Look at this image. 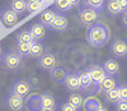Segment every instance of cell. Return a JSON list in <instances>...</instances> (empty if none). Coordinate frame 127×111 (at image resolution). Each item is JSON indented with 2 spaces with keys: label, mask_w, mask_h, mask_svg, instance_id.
Listing matches in <instances>:
<instances>
[{
  "label": "cell",
  "mask_w": 127,
  "mask_h": 111,
  "mask_svg": "<svg viewBox=\"0 0 127 111\" xmlns=\"http://www.w3.org/2000/svg\"><path fill=\"white\" fill-rule=\"evenodd\" d=\"M83 3H84V6L99 12V10H102L104 8L107 0H83Z\"/></svg>",
  "instance_id": "25"
},
{
  "label": "cell",
  "mask_w": 127,
  "mask_h": 111,
  "mask_svg": "<svg viewBox=\"0 0 127 111\" xmlns=\"http://www.w3.org/2000/svg\"><path fill=\"white\" fill-rule=\"evenodd\" d=\"M5 105L9 111H22L24 109V98L14 93H9Z\"/></svg>",
  "instance_id": "6"
},
{
  "label": "cell",
  "mask_w": 127,
  "mask_h": 111,
  "mask_svg": "<svg viewBox=\"0 0 127 111\" xmlns=\"http://www.w3.org/2000/svg\"><path fill=\"white\" fill-rule=\"evenodd\" d=\"M117 86H118L117 79H116L113 75H107L103 81H100L98 83V86L95 87V91L97 92H105V91L113 90V88H116Z\"/></svg>",
  "instance_id": "10"
},
{
  "label": "cell",
  "mask_w": 127,
  "mask_h": 111,
  "mask_svg": "<svg viewBox=\"0 0 127 111\" xmlns=\"http://www.w3.org/2000/svg\"><path fill=\"white\" fill-rule=\"evenodd\" d=\"M78 110H79V109L74 107L72 105H70V104H67V102H65V104L61 105V111H78Z\"/></svg>",
  "instance_id": "34"
},
{
  "label": "cell",
  "mask_w": 127,
  "mask_h": 111,
  "mask_svg": "<svg viewBox=\"0 0 127 111\" xmlns=\"http://www.w3.org/2000/svg\"><path fill=\"white\" fill-rule=\"evenodd\" d=\"M29 47H31V43H17L15 46V52H18L23 59L28 58V54H29Z\"/></svg>",
  "instance_id": "29"
},
{
  "label": "cell",
  "mask_w": 127,
  "mask_h": 111,
  "mask_svg": "<svg viewBox=\"0 0 127 111\" xmlns=\"http://www.w3.org/2000/svg\"><path fill=\"white\" fill-rule=\"evenodd\" d=\"M117 88H118V93H120V100L127 101V86L121 84V86H117Z\"/></svg>",
  "instance_id": "32"
},
{
  "label": "cell",
  "mask_w": 127,
  "mask_h": 111,
  "mask_svg": "<svg viewBox=\"0 0 127 111\" xmlns=\"http://www.w3.org/2000/svg\"><path fill=\"white\" fill-rule=\"evenodd\" d=\"M3 56H4V50H3V46L0 45V60L3 59Z\"/></svg>",
  "instance_id": "38"
},
{
  "label": "cell",
  "mask_w": 127,
  "mask_h": 111,
  "mask_svg": "<svg viewBox=\"0 0 127 111\" xmlns=\"http://www.w3.org/2000/svg\"><path fill=\"white\" fill-rule=\"evenodd\" d=\"M29 32H31L32 37H33V40H34L36 42H41L42 40L46 37V27L42 26L41 23H34V24H32Z\"/></svg>",
  "instance_id": "18"
},
{
  "label": "cell",
  "mask_w": 127,
  "mask_h": 111,
  "mask_svg": "<svg viewBox=\"0 0 127 111\" xmlns=\"http://www.w3.org/2000/svg\"><path fill=\"white\" fill-rule=\"evenodd\" d=\"M0 19H1L3 24H4L5 27H13L17 22L19 20V15H18L17 13H14L13 10L6 9V10H4V12H3Z\"/></svg>",
  "instance_id": "16"
},
{
  "label": "cell",
  "mask_w": 127,
  "mask_h": 111,
  "mask_svg": "<svg viewBox=\"0 0 127 111\" xmlns=\"http://www.w3.org/2000/svg\"><path fill=\"white\" fill-rule=\"evenodd\" d=\"M59 63H60L59 58L52 52H45L41 58H38V61H37L38 66L43 70H52L59 65Z\"/></svg>",
  "instance_id": "4"
},
{
  "label": "cell",
  "mask_w": 127,
  "mask_h": 111,
  "mask_svg": "<svg viewBox=\"0 0 127 111\" xmlns=\"http://www.w3.org/2000/svg\"><path fill=\"white\" fill-rule=\"evenodd\" d=\"M116 110L117 111H127V101L120 100V101L116 104Z\"/></svg>",
  "instance_id": "33"
},
{
  "label": "cell",
  "mask_w": 127,
  "mask_h": 111,
  "mask_svg": "<svg viewBox=\"0 0 127 111\" xmlns=\"http://www.w3.org/2000/svg\"><path fill=\"white\" fill-rule=\"evenodd\" d=\"M78 78H79L80 91H90L94 88V83L90 78L88 70H83V72L78 73Z\"/></svg>",
  "instance_id": "12"
},
{
  "label": "cell",
  "mask_w": 127,
  "mask_h": 111,
  "mask_svg": "<svg viewBox=\"0 0 127 111\" xmlns=\"http://www.w3.org/2000/svg\"><path fill=\"white\" fill-rule=\"evenodd\" d=\"M55 0H45V4H54Z\"/></svg>",
  "instance_id": "40"
},
{
  "label": "cell",
  "mask_w": 127,
  "mask_h": 111,
  "mask_svg": "<svg viewBox=\"0 0 127 111\" xmlns=\"http://www.w3.org/2000/svg\"><path fill=\"white\" fill-rule=\"evenodd\" d=\"M105 9H107V13L112 17H117V15L122 14L120 4H118V0H107V3H105Z\"/></svg>",
  "instance_id": "20"
},
{
  "label": "cell",
  "mask_w": 127,
  "mask_h": 111,
  "mask_svg": "<svg viewBox=\"0 0 127 111\" xmlns=\"http://www.w3.org/2000/svg\"><path fill=\"white\" fill-rule=\"evenodd\" d=\"M39 111H56L55 109H48V107H42Z\"/></svg>",
  "instance_id": "39"
},
{
  "label": "cell",
  "mask_w": 127,
  "mask_h": 111,
  "mask_svg": "<svg viewBox=\"0 0 127 111\" xmlns=\"http://www.w3.org/2000/svg\"><path fill=\"white\" fill-rule=\"evenodd\" d=\"M43 9V4L37 3V1H32V0H27V12L29 13H36Z\"/></svg>",
  "instance_id": "31"
},
{
  "label": "cell",
  "mask_w": 127,
  "mask_h": 111,
  "mask_svg": "<svg viewBox=\"0 0 127 111\" xmlns=\"http://www.w3.org/2000/svg\"><path fill=\"white\" fill-rule=\"evenodd\" d=\"M121 23L125 28H127V12L122 13V18H121Z\"/></svg>",
  "instance_id": "36"
},
{
  "label": "cell",
  "mask_w": 127,
  "mask_h": 111,
  "mask_svg": "<svg viewBox=\"0 0 127 111\" xmlns=\"http://www.w3.org/2000/svg\"><path fill=\"white\" fill-rule=\"evenodd\" d=\"M32 91V88L28 83L27 79H18L15 81V83L13 84L12 87V91H10V93H14V95H18L20 97H27Z\"/></svg>",
  "instance_id": "7"
},
{
  "label": "cell",
  "mask_w": 127,
  "mask_h": 111,
  "mask_svg": "<svg viewBox=\"0 0 127 111\" xmlns=\"http://www.w3.org/2000/svg\"><path fill=\"white\" fill-rule=\"evenodd\" d=\"M27 81H28L31 88H33V90H37V88H39L42 86V78L38 74H32Z\"/></svg>",
  "instance_id": "30"
},
{
  "label": "cell",
  "mask_w": 127,
  "mask_h": 111,
  "mask_svg": "<svg viewBox=\"0 0 127 111\" xmlns=\"http://www.w3.org/2000/svg\"><path fill=\"white\" fill-rule=\"evenodd\" d=\"M15 38H17V43H33V42H36V41L33 40V37H32L29 29L19 31V32L17 33Z\"/></svg>",
  "instance_id": "24"
},
{
  "label": "cell",
  "mask_w": 127,
  "mask_h": 111,
  "mask_svg": "<svg viewBox=\"0 0 127 111\" xmlns=\"http://www.w3.org/2000/svg\"><path fill=\"white\" fill-rule=\"evenodd\" d=\"M118 4H120V8H121L122 13L127 12V0H118Z\"/></svg>",
  "instance_id": "35"
},
{
  "label": "cell",
  "mask_w": 127,
  "mask_h": 111,
  "mask_svg": "<svg viewBox=\"0 0 127 111\" xmlns=\"http://www.w3.org/2000/svg\"><path fill=\"white\" fill-rule=\"evenodd\" d=\"M57 14L59 13L56 10H52V9L43 10V12L39 14V23L45 27H51V24L54 23V20L57 17Z\"/></svg>",
  "instance_id": "14"
},
{
  "label": "cell",
  "mask_w": 127,
  "mask_h": 111,
  "mask_svg": "<svg viewBox=\"0 0 127 111\" xmlns=\"http://www.w3.org/2000/svg\"><path fill=\"white\" fill-rule=\"evenodd\" d=\"M55 6L57 9V12H69L70 9H72L71 4L69 0H55Z\"/></svg>",
  "instance_id": "28"
},
{
  "label": "cell",
  "mask_w": 127,
  "mask_h": 111,
  "mask_svg": "<svg viewBox=\"0 0 127 111\" xmlns=\"http://www.w3.org/2000/svg\"><path fill=\"white\" fill-rule=\"evenodd\" d=\"M1 61H3L4 68L10 70V72H17L19 69H22L24 65L23 58L15 51H9V52L4 54Z\"/></svg>",
  "instance_id": "2"
},
{
  "label": "cell",
  "mask_w": 127,
  "mask_h": 111,
  "mask_svg": "<svg viewBox=\"0 0 127 111\" xmlns=\"http://www.w3.org/2000/svg\"><path fill=\"white\" fill-rule=\"evenodd\" d=\"M111 40V29L109 27L102 23V22H95L87 31V41L93 47H103L105 43Z\"/></svg>",
  "instance_id": "1"
},
{
  "label": "cell",
  "mask_w": 127,
  "mask_h": 111,
  "mask_svg": "<svg viewBox=\"0 0 127 111\" xmlns=\"http://www.w3.org/2000/svg\"><path fill=\"white\" fill-rule=\"evenodd\" d=\"M9 9L13 10L18 15H22L27 12V0H10Z\"/></svg>",
  "instance_id": "19"
},
{
  "label": "cell",
  "mask_w": 127,
  "mask_h": 111,
  "mask_svg": "<svg viewBox=\"0 0 127 111\" xmlns=\"http://www.w3.org/2000/svg\"><path fill=\"white\" fill-rule=\"evenodd\" d=\"M97 19H98V12L97 10L89 9L87 6H83L79 10V20L83 26L90 27L97 22Z\"/></svg>",
  "instance_id": "3"
},
{
  "label": "cell",
  "mask_w": 127,
  "mask_h": 111,
  "mask_svg": "<svg viewBox=\"0 0 127 111\" xmlns=\"http://www.w3.org/2000/svg\"><path fill=\"white\" fill-rule=\"evenodd\" d=\"M69 1H70V4H71L72 8H76V6L80 5V3L83 1V0H69Z\"/></svg>",
  "instance_id": "37"
},
{
  "label": "cell",
  "mask_w": 127,
  "mask_h": 111,
  "mask_svg": "<svg viewBox=\"0 0 127 111\" xmlns=\"http://www.w3.org/2000/svg\"><path fill=\"white\" fill-rule=\"evenodd\" d=\"M83 106H84V111H95V110H98L102 106V104H100V101L98 98L89 97L87 100H84Z\"/></svg>",
  "instance_id": "22"
},
{
  "label": "cell",
  "mask_w": 127,
  "mask_h": 111,
  "mask_svg": "<svg viewBox=\"0 0 127 111\" xmlns=\"http://www.w3.org/2000/svg\"><path fill=\"white\" fill-rule=\"evenodd\" d=\"M56 98L50 95V93H43L41 95V106L42 107H48V109H55L56 110Z\"/></svg>",
  "instance_id": "23"
},
{
  "label": "cell",
  "mask_w": 127,
  "mask_h": 111,
  "mask_svg": "<svg viewBox=\"0 0 127 111\" xmlns=\"http://www.w3.org/2000/svg\"><path fill=\"white\" fill-rule=\"evenodd\" d=\"M95 111H108V110L105 109V107H103V106H100V107H99L98 110H95Z\"/></svg>",
  "instance_id": "41"
},
{
  "label": "cell",
  "mask_w": 127,
  "mask_h": 111,
  "mask_svg": "<svg viewBox=\"0 0 127 111\" xmlns=\"http://www.w3.org/2000/svg\"><path fill=\"white\" fill-rule=\"evenodd\" d=\"M32 1H37V3H41V4L45 5V0H32Z\"/></svg>",
  "instance_id": "42"
},
{
  "label": "cell",
  "mask_w": 127,
  "mask_h": 111,
  "mask_svg": "<svg viewBox=\"0 0 127 111\" xmlns=\"http://www.w3.org/2000/svg\"><path fill=\"white\" fill-rule=\"evenodd\" d=\"M109 51L116 58H127V41L123 38H116L111 42Z\"/></svg>",
  "instance_id": "5"
},
{
  "label": "cell",
  "mask_w": 127,
  "mask_h": 111,
  "mask_svg": "<svg viewBox=\"0 0 127 111\" xmlns=\"http://www.w3.org/2000/svg\"><path fill=\"white\" fill-rule=\"evenodd\" d=\"M24 107L27 111H39L41 106V95L38 93H29L24 100Z\"/></svg>",
  "instance_id": "9"
},
{
  "label": "cell",
  "mask_w": 127,
  "mask_h": 111,
  "mask_svg": "<svg viewBox=\"0 0 127 111\" xmlns=\"http://www.w3.org/2000/svg\"><path fill=\"white\" fill-rule=\"evenodd\" d=\"M83 102H84V98L80 93H71L69 97H67V104L72 105L76 109H80L83 106Z\"/></svg>",
  "instance_id": "27"
},
{
  "label": "cell",
  "mask_w": 127,
  "mask_h": 111,
  "mask_svg": "<svg viewBox=\"0 0 127 111\" xmlns=\"http://www.w3.org/2000/svg\"><path fill=\"white\" fill-rule=\"evenodd\" d=\"M103 69H104V72H105L107 75H113L114 77V75H117V74L121 73V65L116 59L109 58V59H107L104 61Z\"/></svg>",
  "instance_id": "11"
},
{
  "label": "cell",
  "mask_w": 127,
  "mask_h": 111,
  "mask_svg": "<svg viewBox=\"0 0 127 111\" xmlns=\"http://www.w3.org/2000/svg\"><path fill=\"white\" fill-rule=\"evenodd\" d=\"M65 87L67 88V91L70 92H76L80 91V86H79V78H78V73L76 72H71L67 73L66 78H65Z\"/></svg>",
  "instance_id": "13"
},
{
  "label": "cell",
  "mask_w": 127,
  "mask_h": 111,
  "mask_svg": "<svg viewBox=\"0 0 127 111\" xmlns=\"http://www.w3.org/2000/svg\"><path fill=\"white\" fill-rule=\"evenodd\" d=\"M87 70H88L90 78H92V81L94 83V90H95V87L98 86V83L107 77V74H105V72L103 69V66H100V65H92L90 68H88Z\"/></svg>",
  "instance_id": "8"
},
{
  "label": "cell",
  "mask_w": 127,
  "mask_h": 111,
  "mask_svg": "<svg viewBox=\"0 0 127 111\" xmlns=\"http://www.w3.org/2000/svg\"><path fill=\"white\" fill-rule=\"evenodd\" d=\"M104 100L109 104H113L116 105L118 101H120V93H118V88L116 87L113 90H109V91H105L104 92Z\"/></svg>",
  "instance_id": "26"
},
{
  "label": "cell",
  "mask_w": 127,
  "mask_h": 111,
  "mask_svg": "<svg viewBox=\"0 0 127 111\" xmlns=\"http://www.w3.org/2000/svg\"><path fill=\"white\" fill-rule=\"evenodd\" d=\"M66 75H67V70L65 68H61V66H56L52 70H50V78L55 83H64Z\"/></svg>",
  "instance_id": "17"
},
{
  "label": "cell",
  "mask_w": 127,
  "mask_h": 111,
  "mask_svg": "<svg viewBox=\"0 0 127 111\" xmlns=\"http://www.w3.org/2000/svg\"><path fill=\"white\" fill-rule=\"evenodd\" d=\"M50 28L52 31H55V32H64V31H66L69 28V19L65 15H62V14H57V17L55 18L54 23L51 24Z\"/></svg>",
  "instance_id": "15"
},
{
  "label": "cell",
  "mask_w": 127,
  "mask_h": 111,
  "mask_svg": "<svg viewBox=\"0 0 127 111\" xmlns=\"http://www.w3.org/2000/svg\"><path fill=\"white\" fill-rule=\"evenodd\" d=\"M45 54V46L41 42H33L31 43L28 58H41Z\"/></svg>",
  "instance_id": "21"
}]
</instances>
